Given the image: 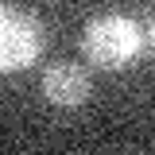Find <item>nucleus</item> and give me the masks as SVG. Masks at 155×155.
Segmentation results:
<instances>
[{
    "mask_svg": "<svg viewBox=\"0 0 155 155\" xmlns=\"http://www.w3.org/2000/svg\"><path fill=\"white\" fill-rule=\"evenodd\" d=\"M81 51L101 70H124L140 58V27L124 12H101L85 23Z\"/></svg>",
    "mask_w": 155,
    "mask_h": 155,
    "instance_id": "f257e3e1",
    "label": "nucleus"
},
{
    "mask_svg": "<svg viewBox=\"0 0 155 155\" xmlns=\"http://www.w3.org/2000/svg\"><path fill=\"white\" fill-rule=\"evenodd\" d=\"M43 51V27L31 12L16 4H0V74L27 70Z\"/></svg>",
    "mask_w": 155,
    "mask_h": 155,
    "instance_id": "f03ea898",
    "label": "nucleus"
},
{
    "mask_svg": "<svg viewBox=\"0 0 155 155\" xmlns=\"http://www.w3.org/2000/svg\"><path fill=\"white\" fill-rule=\"evenodd\" d=\"M43 97L58 109H78L89 97V74L78 62H51L43 74Z\"/></svg>",
    "mask_w": 155,
    "mask_h": 155,
    "instance_id": "7ed1b4c3",
    "label": "nucleus"
},
{
    "mask_svg": "<svg viewBox=\"0 0 155 155\" xmlns=\"http://www.w3.org/2000/svg\"><path fill=\"white\" fill-rule=\"evenodd\" d=\"M136 27H140V51H143V54H155V12L140 16Z\"/></svg>",
    "mask_w": 155,
    "mask_h": 155,
    "instance_id": "20e7f679",
    "label": "nucleus"
}]
</instances>
